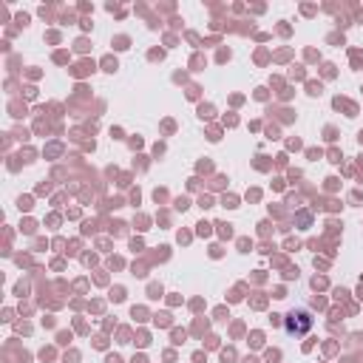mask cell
Segmentation results:
<instances>
[{"instance_id": "cell-1", "label": "cell", "mask_w": 363, "mask_h": 363, "mask_svg": "<svg viewBox=\"0 0 363 363\" xmlns=\"http://www.w3.org/2000/svg\"><path fill=\"white\" fill-rule=\"evenodd\" d=\"M312 323H315V318H312V312H309L306 306H292V309L284 315V332H286L289 337H303V335H309Z\"/></svg>"}]
</instances>
